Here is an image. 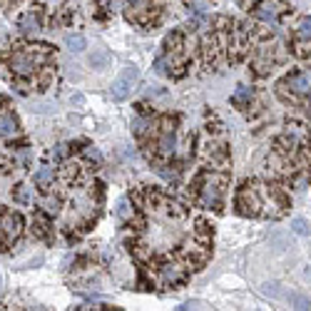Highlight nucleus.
Listing matches in <instances>:
<instances>
[{
	"label": "nucleus",
	"instance_id": "1",
	"mask_svg": "<svg viewBox=\"0 0 311 311\" xmlns=\"http://www.w3.org/2000/svg\"><path fill=\"white\" fill-rule=\"evenodd\" d=\"M137 77H140V70H137L135 65H127V67L122 70V75L112 83V97L117 100V102L125 100V97L130 95V90H132V85H135Z\"/></svg>",
	"mask_w": 311,
	"mask_h": 311
},
{
	"label": "nucleus",
	"instance_id": "2",
	"mask_svg": "<svg viewBox=\"0 0 311 311\" xmlns=\"http://www.w3.org/2000/svg\"><path fill=\"white\" fill-rule=\"evenodd\" d=\"M0 226H3V231H5L8 237H18L20 229H23V219H20V214H15V212H5L3 219H0Z\"/></svg>",
	"mask_w": 311,
	"mask_h": 311
},
{
	"label": "nucleus",
	"instance_id": "3",
	"mask_svg": "<svg viewBox=\"0 0 311 311\" xmlns=\"http://www.w3.org/2000/svg\"><path fill=\"white\" fill-rule=\"evenodd\" d=\"M35 62H37V60H35L32 55H28V53H18V55L13 57L10 65H13V70H15L18 75H30V72L35 70Z\"/></svg>",
	"mask_w": 311,
	"mask_h": 311
},
{
	"label": "nucleus",
	"instance_id": "4",
	"mask_svg": "<svg viewBox=\"0 0 311 311\" xmlns=\"http://www.w3.org/2000/svg\"><path fill=\"white\" fill-rule=\"evenodd\" d=\"M286 83L291 85V90H294V92H299V95H306V92H311V75H306V72H296V75L286 77Z\"/></svg>",
	"mask_w": 311,
	"mask_h": 311
},
{
	"label": "nucleus",
	"instance_id": "5",
	"mask_svg": "<svg viewBox=\"0 0 311 311\" xmlns=\"http://www.w3.org/2000/svg\"><path fill=\"white\" fill-rule=\"evenodd\" d=\"M239 204H242V212H244V214H259V207H261L252 189H244V192H242Z\"/></svg>",
	"mask_w": 311,
	"mask_h": 311
},
{
	"label": "nucleus",
	"instance_id": "6",
	"mask_svg": "<svg viewBox=\"0 0 311 311\" xmlns=\"http://www.w3.org/2000/svg\"><path fill=\"white\" fill-rule=\"evenodd\" d=\"M202 204L204 207H219V187L207 184L204 192H202Z\"/></svg>",
	"mask_w": 311,
	"mask_h": 311
},
{
	"label": "nucleus",
	"instance_id": "7",
	"mask_svg": "<svg viewBox=\"0 0 311 311\" xmlns=\"http://www.w3.org/2000/svg\"><path fill=\"white\" fill-rule=\"evenodd\" d=\"M110 60H112V57H110L107 50H95V53L90 55V65H92L95 70H105V67L110 65Z\"/></svg>",
	"mask_w": 311,
	"mask_h": 311
},
{
	"label": "nucleus",
	"instance_id": "8",
	"mask_svg": "<svg viewBox=\"0 0 311 311\" xmlns=\"http://www.w3.org/2000/svg\"><path fill=\"white\" fill-rule=\"evenodd\" d=\"M20 28H23V32H28V35H37V32H40L37 15H32V13H25V15H23V20H20Z\"/></svg>",
	"mask_w": 311,
	"mask_h": 311
},
{
	"label": "nucleus",
	"instance_id": "9",
	"mask_svg": "<svg viewBox=\"0 0 311 311\" xmlns=\"http://www.w3.org/2000/svg\"><path fill=\"white\" fill-rule=\"evenodd\" d=\"M15 130H18L15 117H13V114H3V117H0V137H8V135H13Z\"/></svg>",
	"mask_w": 311,
	"mask_h": 311
},
{
	"label": "nucleus",
	"instance_id": "10",
	"mask_svg": "<svg viewBox=\"0 0 311 311\" xmlns=\"http://www.w3.org/2000/svg\"><path fill=\"white\" fill-rule=\"evenodd\" d=\"M65 45H67L70 53H83V50L87 48V43H85L83 35H67V37H65Z\"/></svg>",
	"mask_w": 311,
	"mask_h": 311
},
{
	"label": "nucleus",
	"instance_id": "11",
	"mask_svg": "<svg viewBox=\"0 0 311 311\" xmlns=\"http://www.w3.org/2000/svg\"><path fill=\"white\" fill-rule=\"evenodd\" d=\"M286 301L294 306V309H311V301L304 296V294H299V291H291V294H286Z\"/></svg>",
	"mask_w": 311,
	"mask_h": 311
},
{
	"label": "nucleus",
	"instance_id": "12",
	"mask_svg": "<svg viewBox=\"0 0 311 311\" xmlns=\"http://www.w3.org/2000/svg\"><path fill=\"white\" fill-rule=\"evenodd\" d=\"M256 15H259L261 20H266V23H274V20H277V8L269 5V3H264V5H259Z\"/></svg>",
	"mask_w": 311,
	"mask_h": 311
},
{
	"label": "nucleus",
	"instance_id": "13",
	"mask_svg": "<svg viewBox=\"0 0 311 311\" xmlns=\"http://www.w3.org/2000/svg\"><path fill=\"white\" fill-rule=\"evenodd\" d=\"M249 100H252V87H239V90L234 92V97H231L234 105H247Z\"/></svg>",
	"mask_w": 311,
	"mask_h": 311
},
{
	"label": "nucleus",
	"instance_id": "14",
	"mask_svg": "<svg viewBox=\"0 0 311 311\" xmlns=\"http://www.w3.org/2000/svg\"><path fill=\"white\" fill-rule=\"evenodd\" d=\"M32 179H35L37 184H50V182H53V170H50V167H40V170L32 174Z\"/></svg>",
	"mask_w": 311,
	"mask_h": 311
},
{
	"label": "nucleus",
	"instance_id": "15",
	"mask_svg": "<svg viewBox=\"0 0 311 311\" xmlns=\"http://www.w3.org/2000/svg\"><path fill=\"white\" fill-rule=\"evenodd\" d=\"M296 32H299V37H306V40H311V15H306V18H301V20H299V28H296Z\"/></svg>",
	"mask_w": 311,
	"mask_h": 311
},
{
	"label": "nucleus",
	"instance_id": "16",
	"mask_svg": "<svg viewBox=\"0 0 311 311\" xmlns=\"http://www.w3.org/2000/svg\"><path fill=\"white\" fill-rule=\"evenodd\" d=\"M291 231H296L299 237H306V234H309V224H306V219H301V217L291 219Z\"/></svg>",
	"mask_w": 311,
	"mask_h": 311
},
{
	"label": "nucleus",
	"instance_id": "17",
	"mask_svg": "<svg viewBox=\"0 0 311 311\" xmlns=\"http://www.w3.org/2000/svg\"><path fill=\"white\" fill-rule=\"evenodd\" d=\"M160 149H162V154H172L174 152V137H172V132H165V137L160 142Z\"/></svg>",
	"mask_w": 311,
	"mask_h": 311
},
{
	"label": "nucleus",
	"instance_id": "18",
	"mask_svg": "<svg viewBox=\"0 0 311 311\" xmlns=\"http://www.w3.org/2000/svg\"><path fill=\"white\" fill-rule=\"evenodd\" d=\"M264 294L266 296H271V299H279V296H284L282 294V289H279V284H264Z\"/></svg>",
	"mask_w": 311,
	"mask_h": 311
},
{
	"label": "nucleus",
	"instance_id": "19",
	"mask_svg": "<svg viewBox=\"0 0 311 311\" xmlns=\"http://www.w3.org/2000/svg\"><path fill=\"white\" fill-rule=\"evenodd\" d=\"M165 279H167V282H177V279H179V269H177L174 264H167V266H165Z\"/></svg>",
	"mask_w": 311,
	"mask_h": 311
},
{
	"label": "nucleus",
	"instance_id": "20",
	"mask_svg": "<svg viewBox=\"0 0 311 311\" xmlns=\"http://www.w3.org/2000/svg\"><path fill=\"white\" fill-rule=\"evenodd\" d=\"M15 199H18V202H25V204H28V202H32V195H30L28 187H18V192H15Z\"/></svg>",
	"mask_w": 311,
	"mask_h": 311
},
{
	"label": "nucleus",
	"instance_id": "21",
	"mask_svg": "<svg viewBox=\"0 0 311 311\" xmlns=\"http://www.w3.org/2000/svg\"><path fill=\"white\" fill-rule=\"evenodd\" d=\"M271 244H277V249H284V247H286V237L279 234V231H274V234H271Z\"/></svg>",
	"mask_w": 311,
	"mask_h": 311
},
{
	"label": "nucleus",
	"instance_id": "22",
	"mask_svg": "<svg viewBox=\"0 0 311 311\" xmlns=\"http://www.w3.org/2000/svg\"><path fill=\"white\" fill-rule=\"evenodd\" d=\"M45 209L50 212V214H57V209H60V202L55 197L53 199H45Z\"/></svg>",
	"mask_w": 311,
	"mask_h": 311
},
{
	"label": "nucleus",
	"instance_id": "23",
	"mask_svg": "<svg viewBox=\"0 0 311 311\" xmlns=\"http://www.w3.org/2000/svg\"><path fill=\"white\" fill-rule=\"evenodd\" d=\"M85 154L90 157V160H95V162H100V160H102V154H100L97 149H92V147H87V149H85Z\"/></svg>",
	"mask_w": 311,
	"mask_h": 311
},
{
	"label": "nucleus",
	"instance_id": "24",
	"mask_svg": "<svg viewBox=\"0 0 311 311\" xmlns=\"http://www.w3.org/2000/svg\"><path fill=\"white\" fill-rule=\"evenodd\" d=\"M117 214H120V217H127V202H125V199L117 204Z\"/></svg>",
	"mask_w": 311,
	"mask_h": 311
},
{
	"label": "nucleus",
	"instance_id": "25",
	"mask_svg": "<svg viewBox=\"0 0 311 311\" xmlns=\"http://www.w3.org/2000/svg\"><path fill=\"white\" fill-rule=\"evenodd\" d=\"M55 157L60 160V157H65V144H57V149H55Z\"/></svg>",
	"mask_w": 311,
	"mask_h": 311
},
{
	"label": "nucleus",
	"instance_id": "26",
	"mask_svg": "<svg viewBox=\"0 0 311 311\" xmlns=\"http://www.w3.org/2000/svg\"><path fill=\"white\" fill-rule=\"evenodd\" d=\"M30 160V152L28 149H25V152H20V162H28Z\"/></svg>",
	"mask_w": 311,
	"mask_h": 311
},
{
	"label": "nucleus",
	"instance_id": "27",
	"mask_svg": "<svg viewBox=\"0 0 311 311\" xmlns=\"http://www.w3.org/2000/svg\"><path fill=\"white\" fill-rule=\"evenodd\" d=\"M0 286H3V277H0Z\"/></svg>",
	"mask_w": 311,
	"mask_h": 311
}]
</instances>
